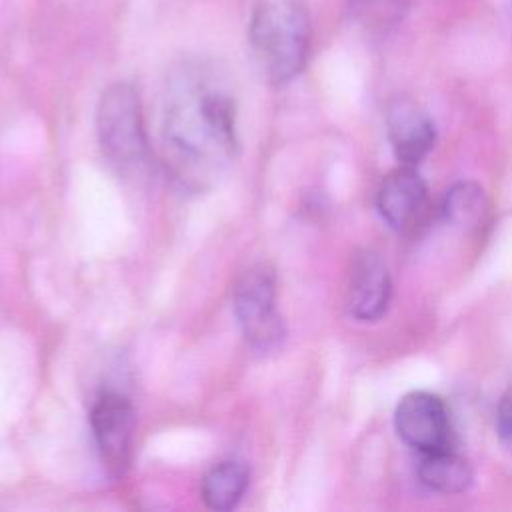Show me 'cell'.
<instances>
[{"label":"cell","mask_w":512,"mask_h":512,"mask_svg":"<svg viewBox=\"0 0 512 512\" xmlns=\"http://www.w3.org/2000/svg\"><path fill=\"white\" fill-rule=\"evenodd\" d=\"M160 144L172 178L192 192L226 176L238 156L236 100L228 84L204 68L180 72L168 88Z\"/></svg>","instance_id":"1"},{"label":"cell","mask_w":512,"mask_h":512,"mask_svg":"<svg viewBox=\"0 0 512 512\" xmlns=\"http://www.w3.org/2000/svg\"><path fill=\"white\" fill-rule=\"evenodd\" d=\"M248 42L262 76L270 84L296 78L310 52L312 22L300 0H264L248 24Z\"/></svg>","instance_id":"2"},{"label":"cell","mask_w":512,"mask_h":512,"mask_svg":"<svg viewBox=\"0 0 512 512\" xmlns=\"http://www.w3.org/2000/svg\"><path fill=\"white\" fill-rule=\"evenodd\" d=\"M98 142L104 158L118 174H134L148 160V138L142 104L128 82L110 84L96 110Z\"/></svg>","instance_id":"3"},{"label":"cell","mask_w":512,"mask_h":512,"mask_svg":"<svg viewBox=\"0 0 512 512\" xmlns=\"http://www.w3.org/2000/svg\"><path fill=\"white\" fill-rule=\"evenodd\" d=\"M232 308L246 342L260 354L274 352L284 340V322L276 310V274L266 262L242 272L234 284Z\"/></svg>","instance_id":"4"},{"label":"cell","mask_w":512,"mask_h":512,"mask_svg":"<svg viewBox=\"0 0 512 512\" xmlns=\"http://www.w3.org/2000/svg\"><path fill=\"white\" fill-rule=\"evenodd\" d=\"M90 428L102 466L112 478H122L132 454L134 408L130 400L116 392H102L90 408Z\"/></svg>","instance_id":"5"},{"label":"cell","mask_w":512,"mask_h":512,"mask_svg":"<svg viewBox=\"0 0 512 512\" xmlns=\"http://www.w3.org/2000/svg\"><path fill=\"white\" fill-rule=\"evenodd\" d=\"M398 436L422 454L448 448L450 422L444 402L430 392L406 394L394 412Z\"/></svg>","instance_id":"6"},{"label":"cell","mask_w":512,"mask_h":512,"mask_svg":"<svg viewBox=\"0 0 512 512\" xmlns=\"http://www.w3.org/2000/svg\"><path fill=\"white\" fill-rule=\"evenodd\" d=\"M392 282L386 264L372 250H362L354 256L348 272V310L354 318L372 322L378 320L390 302Z\"/></svg>","instance_id":"7"},{"label":"cell","mask_w":512,"mask_h":512,"mask_svg":"<svg viewBox=\"0 0 512 512\" xmlns=\"http://www.w3.org/2000/svg\"><path fill=\"white\" fill-rule=\"evenodd\" d=\"M386 130L396 158L406 166L418 164L436 136L430 116L408 96H396L388 102Z\"/></svg>","instance_id":"8"},{"label":"cell","mask_w":512,"mask_h":512,"mask_svg":"<svg viewBox=\"0 0 512 512\" xmlns=\"http://www.w3.org/2000/svg\"><path fill=\"white\" fill-rule=\"evenodd\" d=\"M426 200V184L412 166L390 172L378 188L376 206L380 216L396 230L408 226Z\"/></svg>","instance_id":"9"},{"label":"cell","mask_w":512,"mask_h":512,"mask_svg":"<svg viewBox=\"0 0 512 512\" xmlns=\"http://www.w3.org/2000/svg\"><path fill=\"white\" fill-rule=\"evenodd\" d=\"M250 472L246 464L238 460H224L212 466L202 478L200 496L210 510L226 512L232 510L248 488Z\"/></svg>","instance_id":"10"},{"label":"cell","mask_w":512,"mask_h":512,"mask_svg":"<svg viewBox=\"0 0 512 512\" xmlns=\"http://www.w3.org/2000/svg\"><path fill=\"white\" fill-rule=\"evenodd\" d=\"M418 476L424 486L442 494H456L470 486L472 468L470 464L454 454L450 448L422 454Z\"/></svg>","instance_id":"11"},{"label":"cell","mask_w":512,"mask_h":512,"mask_svg":"<svg viewBox=\"0 0 512 512\" xmlns=\"http://www.w3.org/2000/svg\"><path fill=\"white\" fill-rule=\"evenodd\" d=\"M410 0H348L354 18L376 32L396 26L408 12Z\"/></svg>","instance_id":"12"},{"label":"cell","mask_w":512,"mask_h":512,"mask_svg":"<svg viewBox=\"0 0 512 512\" xmlns=\"http://www.w3.org/2000/svg\"><path fill=\"white\" fill-rule=\"evenodd\" d=\"M484 212V194L472 182H460L446 194L444 214L456 226H474Z\"/></svg>","instance_id":"13"},{"label":"cell","mask_w":512,"mask_h":512,"mask_svg":"<svg viewBox=\"0 0 512 512\" xmlns=\"http://www.w3.org/2000/svg\"><path fill=\"white\" fill-rule=\"evenodd\" d=\"M496 428L500 438L512 446V390L502 396L496 414Z\"/></svg>","instance_id":"14"}]
</instances>
